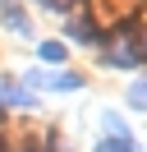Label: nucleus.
<instances>
[{
	"mask_svg": "<svg viewBox=\"0 0 147 152\" xmlns=\"http://www.w3.org/2000/svg\"><path fill=\"white\" fill-rule=\"evenodd\" d=\"M97 152H133V138H101Z\"/></svg>",
	"mask_w": 147,
	"mask_h": 152,
	"instance_id": "6e6552de",
	"label": "nucleus"
},
{
	"mask_svg": "<svg viewBox=\"0 0 147 152\" xmlns=\"http://www.w3.org/2000/svg\"><path fill=\"white\" fill-rule=\"evenodd\" d=\"M64 37H69V42H87V46H92V42H101V32L92 28V19H69Z\"/></svg>",
	"mask_w": 147,
	"mask_h": 152,
	"instance_id": "20e7f679",
	"label": "nucleus"
},
{
	"mask_svg": "<svg viewBox=\"0 0 147 152\" xmlns=\"http://www.w3.org/2000/svg\"><path fill=\"white\" fill-rule=\"evenodd\" d=\"M0 106H32V97H28L23 88H9V83H0Z\"/></svg>",
	"mask_w": 147,
	"mask_h": 152,
	"instance_id": "423d86ee",
	"label": "nucleus"
},
{
	"mask_svg": "<svg viewBox=\"0 0 147 152\" xmlns=\"http://www.w3.org/2000/svg\"><path fill=\"white\" fill-rule=\"evenodd\" d=\"M32 5H46V10H64L69 0H32Z\"/></svg>",
	"mask_w": 147,
	"mask_h": 152,
	"instance_id": "1a4fd4ad",
	"label": "nucleus"
},
{
	"mask_svg": "<svg viewBox=\"0 0 147 152\" xmlns=\"http://www.w3.org/2000/svg\"><path fill=\"white\" fill-rule=\"evenodd\" d=\"M37 56H41L46 65H64V56H69V51H64V42H41V46H37Z\"/></svg>",
	"mask_w": 147,
	"mask_h": 152,
	"instance_id": "39448f33",
	"label": "nucleus"
},
{
	"mask_svg": "<svg viewBox=\"0 0 147 152\" xmlns=\"http://www.w3.org/2000/svg\"><path fill=\"white\" fill-rule=\"evenodd\" d=\"M129 106H133V111H147V78H138V83L129 88Z\"/></svg>",
	"mask_w": 147,
	"mask_h": 152,
	"instance_id": "0eeeda50",
	"label": "nucleus"
},
{
	"mask_svg": "<svg viewBox=\"0 0 147 152\" xmlns=\"http://www.w3.org/2000/svg\"><path fill=\"white\" fill-rule=\"evenodd\" d=\"M106 65H110V69H138V65H143V56H138V37H133V32H124V42H115V46L106 51Z\"/></svg>",
	"mask_w": 147,
	"mask_h": 152,
	"instance_id": "f257e3e1",
	"label": "nucleus"
},
{
	"mask_svg": "<svg viewBox=\"0 0 147 152\" xmlns=\"http://www.w3.org/2000/svg\"><path fill=\"white\" fill-rule=\"evenodd\" d=\"M0 19H5L9 32H18V37H32V28H28V14L18 10L14 0H0Z\"/></svg>",
	"mask_w": 147,
	"mask_h": 152,
	"instance_id": "7ed1b4c3",
	"label": "nucleus"
},
{
	"mask_svg": "<svg viewBox=\"0 0 147 152\" xmlns=\"http://www.w3.org/2000/svg\"><path fill=\"white\" fill-rule=\"evenodd\" d=\"M28 83L32 88H55V92H74V88H83V78L78 74H46V69H32Z\"/></svg>",
	"mask_w": 147,
	"mask_h": 152,
	"instance_id": "f03ea898",
	"label": "nucleus"
}]
</instances>
